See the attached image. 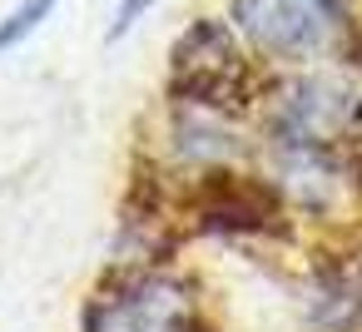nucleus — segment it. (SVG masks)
<instances>
[{
  "instance_id": "5",
  "label": "nucleus",
  "mask_w": 362,
  "mask_h": 332,
  "mask_svg": "<svg viewBox=\"0 0 362 332\" xmlns=\"http://www.w3.org/2000/svg\"><path fill=\"white\" fill-rule=\"evenodd\" d=\"M154 6H164V0H115V11H110V30H105V40L115 45V40H124Z\"/></svg>"
},
{
  "instance_id": "4",
  "label": "nucleus",
  "mask_w": 362,
  "mask_h": 332,
  "mask_svg": "<svg viewBox=\"0 0 362 332\" xmlns=\"http://www.w3.org/2000/svg\"><path fill=\"white\" fill-rule=\"evenodd\" d=\"M60 0H16V6L6 11V20H0V60H6L11 50H21L50 16H55Z\"/></svg>"
},
{
  "instance_id": "3",
  "label": "nucleus",
  "mask_w": 362,
  "mask_h": 332,
  "mask_svg": "<svg viewBox=\"0 0 362 332\" xmlns=\"http://www.w3.org/2000/svg\"><path fill=\"white\" fill-rule=\"evenodd\" d=\"M85 332H189V292L169 278H144L115 297L90 302Z\"/></svg>"
},
{
  "instance_id": "2",
  "label": "nucleus",
  "mask_w": 362,
  "mask_h": 332,
  "mask_svg": "<svg viewBox=\"0 0 362 332\" xmlns=\"http://www.w3.org/2000/svg\"><path fill=\"white\" fill-rule=\"evenodd\" d=\"M174 95L194 100V105H214L228 109L243 100L248 85V60L238 50V35L218 20H194L179 45H174Z\"/></svg>"
},
{
  "instance_id": "1",
  "label": "nucleus",
  "mask_w": 362,
  "mask_h": 332,
  "mask_svg": "<svg viewBox=\"0 0 362 332\" xmlns=\"http://www.w3.org/2000/svg\"><path fill=\"white\" fill-rule=\"evenodd\" d=\"M233 30L268 60L313 65L347 35L342 0H233Z\"/></svg>"
}]
</instances>
